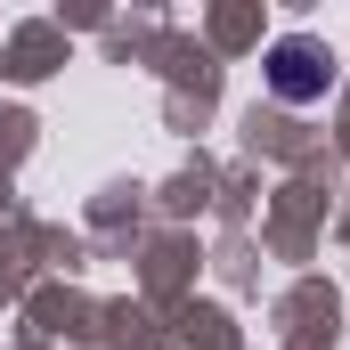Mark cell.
I'll list each match as a JSON object with an SVG mask.
<instances>
[{
    "mask_svg": "<svg viewBox=\"0 0 350 350\" xmlns=\"http://www.w3.org/2000/svg\"><path fill=\"white\" fill-rule=\"evenodd\" d=\"M326 82H334V66H326L318 41H277V49H269V90H277V98L310 106V98H326Z\"/></svg>",
    "mask_w": 350,
    "mask_h": 350,
    "instance_id": "obj_1",
    "label": "cell"
}]
</instances>
